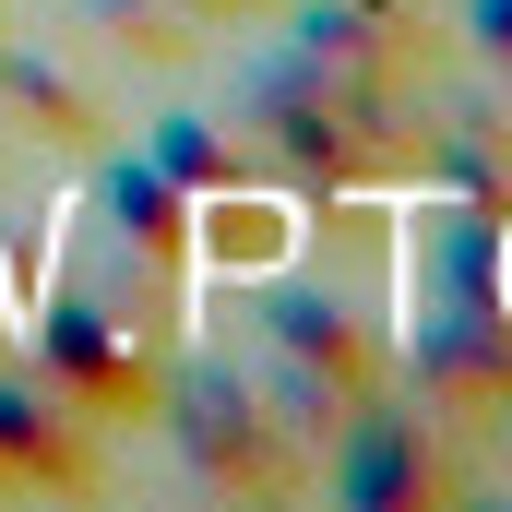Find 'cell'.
Wrapping results in <instances>:
<instances>
[{
	"instance_id": "277c9868",
	"label": "cell",
	"mask_w": 512,
	"mask_h": 512,
	"mask_svg": "<svg viewBox=\"0 0 512 512\" xmlns=\"http://www.w3.org/2000/svg\"><path fill=\"white\" fill-rule=\"evenodd\" d=\"M24 346H36V382L60 393V405H84L96 429L155 417L167 358H179L167 322H143V310H120V298L72 286V274H48V310H24Z\"/></svg>"
},
{
	"instance_id": "7c38bea8",
	"label": "cell",
	"mask_w": 512,
	"mask_h": 512,
	"mask_svg": "<svg viewBox=\"0 0 512 512\" xmlns=\"http://www.w3.org/2000/svg\"><path fill=\"white\" fill-rule=\"evenodd\" d=\"M501 298H512V215H501Z\"/></svg>"
},
{
	"instance_id": "9c48e42d",
	"label": "cell",
	"mask_w": 512,
	"mask_h": 512,
	"mask_svg": "<svg viewBox=\"0 0 512 512\" xmlns=\"http://www.w3.org/2000/svg\"><path fill=\"white\" fill-rule=\"evenodd\" d=\"M0 96H12V108H24L36 131H60V143H108L96 96H84L72 72H48V60H0Z\"/></svg>"
},
{
	"instance_id": "ba28073f",
	"label": "cell",
	"mask_w": 512,
	"mask_h": 512,
	"mask_svg": "<svg viewBox=\"0 0 512 512\" xmlns=\"http://www.w3.org/2000/svg\"><path fill=\"white\" fill-rule=\"evenodd\" d=\"M143 155L203 203V191H239V179H262V155H251V131L227 120V108H179V120H155L143 131Z\"/></svg>"
},
{
	"instance_id": "52a82bcc",
	"label": "cell",
	"mask_w": 512,
	"mask_h": 512,
	"mask_svg": "<svg viewBox=\"0 0 512 512\" xmlns=\"http://www.w3.org/2000/svg\"><path fill=\"white\" fill-rule=\"evenodd\" d=\"M96 215H108V239H120V251H143L155 274H191V191H179L155 155H108Z\"/></svg>"
},
{
	"instance_id": "5b68a950",
	"label": "cell",
	"mask_w": 512,
	"mask_h": 512,
	"mask_svg": "<svg viewBox=\"0 0 512 512\" xmlns=\"http://www.w3.org/2000/svg\"><path fill=\"white\" fill-rule=\"evenodd\" d=\"M310 465H322L334 501H358V512H405V501H453V489H465V477H453L465 441H453L405 382H382L334 441H322V453H310Z\"/></svg>"
},
{
	"instance_id": "8992f818",
	"label": "cell",
	"mask_w": 512,
	"mask_h": 512,
	"mask_svg": "<svg viewBox=\"0 0 512 512\" xmlns=\"http://www.w3.org/2000/svg\"><path fill=\"white\" fill-rule=\"evenodd\" d=\"M298 274V203H274L262 179H239V191H203L191 203V274Z\"/></svg>"
},
{
	"instance_id": "8fae6325",
	"label": "cell",
	"mask_w": 512,
	"mask_h": 512,
	"mask_svg": "<svg viewBox=\"0 0 512 512\" xmlns=\"http://www.w3.org/2000/svg\"><path fill=\"white\" fill-rule=\"evenodd\" d=\"M179 12H262V0H179Z\"/></svg>"
},
{
	"instance_id": "7a4b0ae2",
	"label": "cell",
	"mask_w": 512,
	"mask_h": 512,
	"mask_svg": "<svg viewBox=\"0 0 512 512\" xmlns=\"http://www.w3.org/2000/svg\"><path fill=\"white\" fill-rule=\"evenodd\" d=\"M191 489H227V501H286L310 477V441L298 417L274 405L262 370H227V358H167V393H155Z\"/></svg>"
},
{
	"instance_id": "3957f363",
	"label": "cell",
	"mask_w": 512,
	"mask_h": 512,
	"mask_svg": "<svg viewBox=\"0 0 512 512\" xmlns=\"http://www.w3.org/2000/svg\"><path fill=\"white\" fill-rule=\"evenodd\" d=\"M262 382H274V405L298 417V441L322 453V441L393 382V346H382V322L346 310L334 286H286V274H262Z\"/></svg>"
},
{
	"instance_id": "30bf717a",
	"label": "cell",
	"mask_w": 512,
	"mask_h": 512,
	"mask_svg": "<svg viewBox=\"0 0 512 512\" xmlns=\"http://www.w3.org/2000/svg\"><path fill=\"white\" fill-rule=\"evenodd\" d=\"M465 36H477V48L512 72V0H465Z\"/></svg>"
},
{
	"instance_id": "6da1fadb",
	"label": "cell",
	"mask_w": 512,
	"mask_h": 512,
	"mask_svg": "<svg viewBox=\"0 0 512 512\" xmlns=\"http://www.w3.org/2000/svg\"><path fill=\"white\" fill-rule=\"evenodd\" d=\"M239 131H251V155L274 179H310V191H382L417 167V108H405V84L382 72H334V60H262L251 84H239Z\"/></svg>"
}]
</instances>
